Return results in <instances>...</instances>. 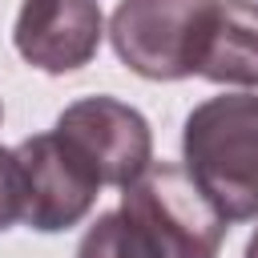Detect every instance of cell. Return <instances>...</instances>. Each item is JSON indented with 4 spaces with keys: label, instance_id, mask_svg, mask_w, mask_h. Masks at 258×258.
Returning a JSON list of instances; mask_svg holds the SVG:
<instances>
[{
    "label": "cell",
    "instance_id": "cell-1",
    "mask_svg": "<svg viewBox=\"0 0 258 258\" xmlns=\"http://www.w3.org/2000/svg\"><path fill=\"white\" fill-rule=\"evenodd\" d=\"M181 165L230 222L258 218V97L222 93L181 121Z\"/></svg>",
    "mask_w": 258,
    "mask_h": 258
},
{
    "label": "cell",
    "instance_id": "cell-2",
    "mask_svg": "<svg viewBox=\"0 0 258 258\" xmlns=\"http://www.w3.org/2000/svg\"><path fill=\"white\" fill-rule=\"evenodd\" d=\"M145 258H218L226 238V218L198 189L185 165L153 161L133 185L121 189L117 206Z\"/></svg>",
    "mask_w": 258,
    "mask_h": 258
},
{
    "label": "cell",
    "instance_id": "cell-3",
    "mask_svg": "<svg viewBox=\"0 0 258 258\" xmlns=\"http://www.w3.org/2000/svg\"><path fill=\"white\" fill-rule=\"evenodd\" d=\"M218 0H121L109 16L117 60L145 81L198 77Z\"/></svg>",
    "mask_w": 258,
    "mask_h": 258
},
{
    "label": "cell",
    "instance_id": "cell-4",
    "mask_svg": "<svg viewBox=\"0 0 258 258\" xmlns=\"http://www.w3.org/2000/svg\"><path fill=\"white\" fill-rule=\"evenodd\" d=\"M97 173L101 185H133L149 165H153V129L149 121L117 101V97H81L73 105L60 109L56 125H52Z\"/></svg>",
    "mask_w": 258,
    "mask_h": 258
},
{
    "label": "cell",
    "instance_id": "cell-5",
    "mask_svg": "<svg viewBox=\"0 0 258 258\" xmlns=\"http://www.w3.org/2000/svg\"><path fill=\"white\" fill-rule=\"evenodd\" d=\"M24 173V226L36 234H60L89 218L101 181L89 161L52 129L32 133L16 145Z\"/></svg>",
    "mask_w": 258,
    "mask_h": 258
},
{
    "label": "cell",
    "instance_id": "cell-6",
    "mask_svg": "<svg viewBox=\"0 0 258 258\" xmlns=\"http://www.w3.org/2000/svg\"><path fill=\"white\" fill-rule=\"evenodd\" d=\"M105 40L101 0H24L12 24L16 52L48 73L64 77L85 69Z\"/></svg>",
    "mask_w": 258,
    "mask_h": 258
},
{
    "label": "cell",
    "instance_id": "cell-7",
    "mask_svg": "<svg viewBox=\"0 0 258 258\" xmlns=\"http://www.w3.org/2000/svg\"><path fill=\"white\" fill-rule=\"evenodd\" d=\"M198 77L214 85L258 89V4L254 0H218Z\"/></svg>",
    "mask_w": 258,
    "mask_h": 258
},
{
    "label": "cell",
    "instance_id": "cell-8",
    "mask_svg": "<svg viewBox=\"0 0 258 258\" xmlns=\"http://www.w3.org/2000/svg\"><path fill=\"white\" fill-rule=\"evenodd\" d=\"M77 258H145L129 218L121 210H105L97 214V222L81 234L77 242Z\"/></svg>",
    "mask_w": 258,
    "mask_h": 258
},
{
    "label": "cell",
    "instance_id": "cell-9",
    "mask_svg": "<svg viewBox=\"0 0 258 258\" xmlns=\"http://www.w3.org/2000/svg\"><path fill=\"white\" fill-rule=\"evenodd\" d=\"M24 222V173L16 149L0 145V230Z\"/></svg>",
    "mask_w": 258,
    "mask_h": 258
},
{
    "label": "cell",
    "instance_id": "cell-10",
    "mask_svg": "<svg viewBox=\"0 0 258 258\" xmlns=\"http://www.w3.org/2000/svg\"><path fill=\"white\" fill-rule=\"evenodd\" d=\"M242 258H258V230L250 234V242H246V254H242Z\"/></svg>",
    "mask_w": 258,
    "mask_h": 258
},
{
    "label": "cell",
    "instance_id": "cell-11",
    "mask_svg": "<svg viewBox=\"0 0 258 258\" xmlns=\"http://www.w3.org/2000/svg\"><path fill=\"white\" fill-rule=\"evenodd\" d=\"M0 121H4V109H0Z\"/></svg>",
    "mask_w": 258,
    "mask_h": 258
}]
</instances>
